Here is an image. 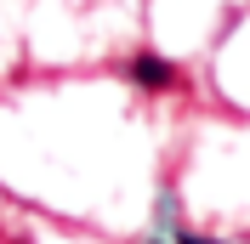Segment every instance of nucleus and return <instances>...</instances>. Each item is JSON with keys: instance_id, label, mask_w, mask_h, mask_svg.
I'll use <instances>...</instances> for the list:
<instances>
[{"instance_id": "1", "label": "nucleus", "mask_w": 250, "mask_h": 244, "mask_svg": "<svg viewBox=\"0 0 250 244\" xmlns=\"http://www.w3.org/2000/svg\"><path fill=\"white\" fill-rule=\"evenodd\" d=\"M131 85H142V91H171L176 85V62L142 51V57H131Z\"/></svg>"}, {"instance_id": "2", "label": "nucleus", "mask_w": 250, "mask_h": 244, "mask_svg": "<svg viewBox=\"0 0 250 244\" xmlns=\"http://www.w3.org/2000/svg\"><path fill=\"white\" fill-rule=\"evenodd\" d=\"M176 244H216V239H199V233H182Z\"/></svg>"}]
</instances>
